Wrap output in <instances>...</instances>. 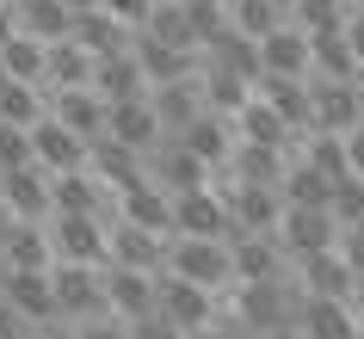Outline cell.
<instances>
[{
    "label": "cell",
    "mask_w": 364,
    "mask_h": 339,
    "mask_svg": "<svg viewBox=\"0 0 364 339\" xmlns=\"http://www.w3.org/2000/svg\"><path fill=\"white\" fill-rule=\"evenodd\" d=\"M259 62H266V75L309 80L315 75V38H309L303 25H284V31H272V38L259 43Z\"/></svg>",
    "instance_id": "cell-17"
},
{
    "label": "cell",
    "mask_w": 364,
    "mask_h": 339,
    "mask_svg": "<svg viewBox=\"0 0 364 339\" xmlns=\"http://www.w3.org/2000/svg\"><path fill=\"white\" fill-rule=\"evenodd\" d=\"M284 204H309V210H327V198H333V179H327L321 167H309L303 154L290 161V173H284Z\"/></svg>",
    "instance_id": "cell-40"
},
{
    "label": "cell",
    "mask_w": 364,
    "mask_h": 339,
    "mask_svg": "<svg viewBox=\"0 0 364 339\" xmlns=\"http://www.w3.org/2000/svg\"><path fill=\"white\" fill-rule=\"evenodd\" d=\"M13 271H50L56 265V247H50V222H13V241H6V259Z\"/></svg>",
    "instance_id": "cell-34"
},
{
    "label": "cell",
    "mask_w": 364,
    "mask_h": 339,
    "mask_svg": "<svg viewBox=\"0 0 364 339\" xmlns=\"http://www.w3.org/2000/svg\"><path fill=\"white\" fill-rule=\"evenodd\" d=\"M154 117H161V130L167 136H186L204 117V93H198V75L192 80H173V87H154Z\"/></svg>",
    "instance_id": "cell-28"
},
{
    "label": "cell",
    "mask_w": 364,
    "mask_h": 339,
    "mask_svg": "<svg viewBox=\"0 0 364 339\" xmlns=\"http://www.w3.org/2000/svg\"><path fill=\"white\" fill-rule=\"evenodd\" d=\"M266 339H309L303 327H278V333H266Z\"/></svg>",
    "instance_id": "cell-57"
},
{
    "label": "cell",
    "mask_w": 364,
    "mask_h": 339,
    "mask_svg": "<svg viewBox=\"0 0 364 339\" xmlns=\"http://www.w3.org/2000/svg\"><path fill=\"white\" fill-rule=\"evenodd\" d=\"M290 25H303L309 38L333 31V25H346V0H290Z\"/></svg>",
    "instance_id": "cell-44"
},
{
    "label": "cell",
    "mask_w": 364,
    "mask_h": 339,
    "mask_svg": "<svg viewBox=\"0 0 364 339\" xmlns=\"http://www.w3.org/2000/svg\"><path fill=\"white\" fill-rule=\"evenodd\" d=\"M309 99H315V130H327V136H352L364 124V105H358V87L352 80L309 75Z\"/></svg>",
    "instance_id": "cell-11"
},
{
    "label": "cell",
    "mask_w": 364,
    "mask_h": 339,
    "mask_svg": "<svg viewBox=\"0 0 364 339\" xmlns=\"http://www.w3.org/2000/svg\"><path fill=\"white\" fill-rule=\"evenodd\" d=\"M75 43H87V50L105 62V56H130L136 31H130V25H117L112 13L99 6V13H80V19H75Z\"/></svg>",
    "instance_id": "cell-33"
},
{
    "label": "cell",
    "mask_w": 364,
    "mask_h": 339,
    "mask_svg": "<svg viewBox=\"0 0 364 339\" xmlns=\"http://www.w3.org/2000/svg\"><path fill=\"white\" fill-rule=\"evenodd\" d=\"M229 253H235V284H266V278H284V241L278 235H229Z\"/></svg>",
    "instance_id": "cell-15"
},
{
    "label": "cell",
    "mask_w": 364,
    "mask_h": 339,
    "mask_svg": "<svg viewBox=\"0 0 364 339\" xmlns=\"http://www.w3.org/2000/svg\"><path fill=\"white\" fill-rule=\"evenodd\" d=\"M327 210H333V222H340V228H364V179H358V173L333 179V198H327Z\"/></svg>",
    "instance_id": "cell-43"
},
{
    "label": "cell",
    "mask_w": 364,
    "mask_h": 339,
    "mask_svg": "<svg viewBox=\"0 0 364 339\" xmlns=\"http://www.w3.org/2000/svg\"><path fill=\"white\" fill-rule=\"evenodd\" d=\"M0 210L6 216H19V222H50V173L31 161V167H13L0 173Z\"/></svg>",
    "instance_id": "cell-12"
},
{
    "label": "cell",
    "mask_w": 364,
    "mask_h": 339,
    "mask_svg": "<svg viewBox=\"0 0 364 339\" xmlns=\"http://www.w3.org/2000/svg\"><path fill=\"white\" fill-rule=\"evenodd\" d=\"M50 216H99V222H117V191L99 179V173H50Z\"/></svg>",
    "instance_id": "cell-6"
},
{
    "label": "cell",
    "mask_w": 364,
    "mask_h": 339,
    "mask_svg": "<svg viewBox=\"0 0 364 339\" xmlns=\"http://www.w3.org/2000/svg\"><path fill=\"white\" fill-rule=\"evenodd\" d=\"M179 142H186V149H192L198 161L210 167V179H216V173H223V167L235 161V149H241V130H235V117H216V112H204V117L192 124V130L179 136Z\"/></svg>",
    "instance_id": "cell-20"
},
{
    "label": "cell",
    "mask_w": 364,
    "mask_h": 339,
    "mask_svg": "<svg viewBox=\"0 0 364 339\" xmlns=\"http://www.w3.org/2000/svg\"><path fill=\"white\" fill-rule=\"evenodd\" d=\"M235 130H241V142H259V149H284V154H296V149H303V136L290 130L284 117H278V105H266L259 93H253L247 105H241Z\"/></svg>",
    "instance_id": "cell-22"
},
{
    "label": "cell",
    "mask_w": 364,
    "mask_h": 339,
    "mask_svg": "<svg viewBox=\"0 0 364 339\" xmlns=\"http://www.w3.org/2000/svg\"><path fill=\"white\" fill-rule=\"evenodd\" d=\"M93 93L105 99V105H124V99H149V80H142L136 56H105L93 68Z\"/></svg>",
    "instance_id": "cell-35"
},
{
    "label": "cell",
    "mask_w": 364,
    "mask_h": 339,
    "mask_svg": "<svg viewBox=\"0 0 364 339\" xmlns=\"http://www.w3.org/2000/svg\"><path fill=\"white\" fill-rule=\"evenodd\" d=\"M68 339H136L130 333V321H117V315H99V321H80Z\"/></svg>",
    "instance_id": "cell-46"
},
{
    "label": "cell",
    "mask_w": 364,
    "mask_h": 339,
    "mask_svg": "<svg viewBox=\"0 0 364 339\" xmlns=\"http://www.w3.org/2000/svg\"><path fill=\"white\" fill-rule=\"evenodd\" d=\"M0 6H13V0H0Z\"/></svg>",
    "instance_id": "cell-61"
},
{
    "label": "cell",
    "mask_w": 364,
    "mask_h": 339,
    "mask_svg": "<svg viewBox=\"0 0 364 339\" xmlns=\"http://www.w3.org/2000/svg\"><path fill=\"white\" fill-rule=\"evenodd\" d=\"M198 93H204V112L216 117H241V105L253 99V87L241 75H229V68H216L210 56H204V68H198Z\"/></svg>",
    "instance_id": "cell-30"
},
{
    "label": "cell",
    "mask_w": 364,
    "mask_h": 339,
    "mask_svg": "<svg viewBox=\"0 0 364 339\" xmlns=\"http://www.w3.org/2000/svg\"><path fill=\"white\" fill-rule=\"evenodd\" d=\"M38 154H31V130H19V124H0V173L13 167H31Z\"/></svg>",
    "instance_id": "cell-45"
},
{
    "label": "cell",
    "mask_w": 364,
    "mask_h": 339,
    "mask_svg": "<svg viewBox=\"0 0 364 339\" xmlns=\"http://www.w3.org/2000/svg\"><path fill=\"white\" fill-rule=\"evenodd\" d=\"M210 185L223 191V204H229L235 235H278V222H284V191L241 185V179H210Z\"/></svg>",
    "instance_id": "cell-5"
},
{
    "label": "cell",
    "mask_w": 364,
    "mask_h": 339,
    "mask_svg": "<svg viewBox=\"0 0 364 339\" xmlns=\"http://www.w3.org/2000/svg\"><path fill=\"white\" fill-rule=\"evenodd\" d=\"M340 253H346V265H352L358 284H364V228H340Z\"/></svg>",
    "instance_id": "cell-49"
},
{
    "label": "cell",
    "mask_w": 364,
    "mask_h": 339,
    "mask_svg": "<svg viewBox=\"0 0 364 339\" xmlns=\"http://www.w3.org/2000/svg\"><path fill=\"white\" fill-rule=\"evenodd\" d=\"M142 173H149V179H154L161 191H173V198H179V191L210 185V167H204V161H198V154L186 149L179 136H161V142H154V149L142 154Z\"/></svg>",
    "instance_id": "cell-9"
},
{
    "label": "cell",
    "mask_w": 364,
    "mask_h": 339,
    "mask_svg": "<svg viewBox=\"0 0 364 339\" xmlns=\"http://www.w3.org/2000/svg\"><path fill=\"white\" fill-rule=\"evenodd\" d=\"M62 6H68V13H75V19H80V13H99L105 0H62Z\"/></svg>",
    "instance_id": "cell-56"
},
{
    "label": "cell",
    "mask_w": 364,
    "mask_h": 339,
    "mask_svg": "<svg viewBox=\"0 0 364 339\" xmlns=\"http://www.w3.org/2000/svg\"><path fill=\"white\" fill-rule=\"evenodd\" d=\"M50 247L62 265H112V222L99 216H50Z\"/></svg>",
    "instance_id": "cell-7"
},
{
    "label": "cell",
    "mask_w": 364,
    "mask_h": 339,
    "mask_svg": "<svg viewBox=\"0 0 364 339\" xmlns=\"http://www.w3.org/2000/svg\"><path fill=\"white\" fill-rule=\"evenodd\" d=\"M167 271H179V278L204 284V290H235V253L229 241H198V235H173L167 241Z\"/></svg>",
    "instance_id": "cell-3"
},
{
    "label": "cell",
    "mask_w": 364,
    "mask_h": 339,
    "mask_svg": "<svg viewBox=\"0 0 364 339\" xmlns=\"http://www.w3.org/2000/svg\"><path fill=\"white\" fill-rule=\"evenodd\" d=\"M87 173H99L112 191H130V185H142V179H149V173H142V154L124 149L117 136H99L93 149H87Z\"/></svg>",
    "instance_id": "cell-26"
},
{
    "label": "cell",
    "mask_w": 364,
    "mask_h": 339,
    "mask_svg": "<svg viewBox=\"0 0 364 339\" xmlns=\"http://www.w3.org/2000/svg\"><path fill=\"white\" fill-rule=\"evenodd\" d=\"M154 315L173 321L179 333H204L216 315H223V296L204 290V284L179 278V271H161V290H154Z\"/></svg>",
    "instance_id": "cell-4"
},
{
    "label": "cell",
    "mask_w": 364,
    "mask_h": 339,
    "mask_svg": "<svg viewBox=\"0 0 364 339\" xmlns=\"http://www.w3.org/2000/svg\"><path fill=\"white\" fill-rule=\"evenodd\" d=\"M31 154H38L43 173H80L87 167V142L68 124H56V117H43L38 130H31Z\"/></svg>",
    "instance_id": "cell-21"
},
{
    "label": "cell",
    "mask_w": 364,
    "mask_h": 339,
    "mask_svg": "<svg viewBox=\"0 0 364 339\" xmlns=\"http://www.w3.org/2000/svg\"><path fill=\"white\" fill-rule=\"evenodd\" d=\"M278 241H284L290 265H296V259H315V253H333V247H340V222H333V210L284 204V222H278Z\"/></svg>",
    "instance_id": "cell-8"
},
{
    "label": "cell",
    "mask_w": 364,
    "mask_h": 339,
    "mask_svg": "<svg viewBox=\"0 0 364 339\" xmlns=\"http://www.w3.org/2000/svg\"><path fill=\"white\" fill-rule=\"evenodd\" d=\"M358 339H364V327H358Z\"/></svg>",
    "instance_id": "cell-62"
},
{
    "label": "cell",
    "mask_w": 364,
    "mask_h": 339,
    "mask_svg": "<svg viewBox=\"0 0 364 339\" xmlns=\"http://www.w3.org/2000/svg\"><path fill=\"white\" fill-rule=\"evenodd\" d=\"M358 105H364V80H358Z\"/></svg>",
    "instance_id": "cell-60"
},
{
    "label": "cell",
    "mask_w": 364,
    "mask_h": 339,
    "mask_svg": "<svg viewBox=\"0 0 364 339\" xmlns=\"http://www.w3.org/2000/svg\"><path fill=\"white\" fill-rule=\"evenodd\" d=\"M204 56H210L216 68H229V75H241L247 87H259V80H266V62H259V43H253V38H241V31H229L223 43H210Z\"/></svg>",
    "instance_id": "cell-38"
},
{
    "label": "cell",
    "mask_w": 364,
    "mask_h": 339,
    "mask_svg": "<svg viewBox=\"0 0 364 339\" xmlns=\"http://www.w3.org/2000/svg\"><path fill=\"white\" fill-rule=\"evenodd\" d=\"M290 161H296V154H284V149H259V142H241V149H235V161L223 173H216V179H241V185H284V173H290Z\"/></svg>",
    "instance_id": "cell-23"
},
{
    "label": "cell",
    "mask_w": 364,
    "mask_h": 339,
    "mask_svg": "<svg viewBox=\"0 0 364 339\" xmlns=\"http://www.w3.org/2000/svg\"><path fill=\"white\" fill-rule=\"evenodd\" d=\"M167 241L173 235H154V228H136L117 216L112 222V265H130V271H167Z\"/></svg>",
    "instance_id": "cell-19"
},
{
    "label": "cell",
    "mask_w": 364,
    "mask_h": 339,
    "mask_svg": "<svg viewBox=\"0 0 364 339\" xmlns=\"http://www.w3.org/2000/svg\"><path fill=\"white\" fill-rule=\"evenodd\" d=\"M105 13H112L117 25H130V31H142V25L154 19V0H105Z\"/></svg>",
    "instance_id": "cell-47"
},
{
    "label": "cell",
    "mask_w": 364,
    "mask_h": 339,
    "mask_svg": "<svg viewBox=\"0 0 364 339\" xmlns=\"http://www.w3.org/2000/svg\"><path fill=\"white\" fill-rule=\"evenodd\" d=\"M192 339H253V333H247V327H241V321L229 315V308H223V315H216L210 327H204V333H192Z\"/></svg>",
    "instance_id": "cell-50"
},
{
    "label": "cell",
    "mask_w": 364,
    "mask_h": 339,
    "mask_svg": "<svg viewBox=\"0 0 364 339\" xmlns=\"http://www.w3.org/2000/svg\"><path fill=\"white\" fill-rule=\"evenodd\" d=\"M346 38H352V56L364 62V6H358V13H346Z\"/></svg>",
    "instance_id": "cell-53"
},
{
    "label": "cell",
    "mask_w": 364,
    "mask_h": 339,
    "mask_svg": "<svg viewBox=\"0 0 364 339\" xmlns=\"http://www.w3.org/2000/svg\"><path fill=\"white\" fill-rule=\"evenodd\" d=\"M6 38H19V13H13V6H0V43Z\"/></svg>",
    "instance_id": "cell-54"
},
{
    "label": "cell",
    "mask_w": 364,
    "mask_h": 339,
    "mask_svg": "<svg viewBox=\"0 0 364 339\" xmlns=\"http://www.w3.org/2000/svg\"><path fill=\"white\" fill-rule=\"evenodd\" d=\"M43 62H50V43L25 38V31L0 43V75H13V80H31V87H43Z\"/></svg>",
    "instance_id": "cell-39"
},
{
    "label": "cell",
    "mask_w": 364,
    "mask_h": 339,
    "mask_svg": "<svg viewBox=\"0 0 364 339\" xmlns=\"http://www.w3.org/2000/svg\"><path fill=\"white\" fill-rule=\"evenodd\" d=\"M315 75H327V80H352V87L364 80V62L352 56L346 25H333V31H315Z\"/></svg>",
    "instance_id": "cell-36"
},
{
    "label": "cell",
    "mask_w": 364,
    "mask_h": 339,
    "mask_svg": "<svg viewBox=\"0 0 364 339\" xmlns=\"http://www.w3.org/2000/svg\"><path fill=\"white\" fill-rule=\"evenodd\" d=\"M229 13H235V31H241V38L266 43L272 31L290 25V0H229Z\"/></svg>",
    "instance_id": "cell-37"
},
{
    "label": "cell",
    "mask_w": 364,
    "mask_h": 339,
    "mask_svg": "<svg viewBox=\"0 0 364 339\" xmlns=\"http://www.w3.org/2000/svg\"><path fill=\"white\" fill-rule=\"evenodd\" d=\"M130 333H136V339H192V333H179V327H173V321H161V315H149V321H136Z\"/></svg>",
    "instance_id": "cell-51"
},
{
    "label": "cell",
    "mask_w": 364,
    "mask_h": 339,
    "mask_svg": "<svg viewBox=\"0 0 364 339\" xmlns=\"http://www.w3.org/2000/svg\"><path fill=\"white\" fill-rule=\"evenodd\" d=\"M38 339H68V333H38Z\"/></svg>",
    "instance_id": "cell-58"
},
{
    "label": "cell",
    "mask_w": 364,
    "mask_h": 339,
    "mask_svg": "<svg viewBox=\"0 0 364 339\" xmlns=\"http://www.w3.org/2000/svg\"><path fill=\"white\" fill-rule=\"evenodd\" d=\"M50 117L56 124H68V130L93 149L99 136H105V117H112V105L93 93V87H68V93H50Z\"/></svg>",
    "instance_id": "cell-18"
},
{
    "label": "cell",
    "mask_w": 364,
    "mask_h": 339,
    "mask_svg": "<svg viewBox=\"0 0 364 339\" xmlns=\"http://www.w3.org/2000/svg\"><path fill=\"white\" fill-rule=\"evenodd\" d=\"M154 290H161V271H130V265H105V302H112L117 321H149L154 315Z\"/></svg>",
    "instance_id": "cell-13"
},
{
    "label": "cell",
    "mask_w": 364,
    "mask_h": 339,
    "mask_svg": "<svg viewBox=\"0 0 364 339\" xmlns=\"http://www.w3.org/2000/svg\"><path fill=\"white\" fill-rule=\"evenodd\" d=\"M0 339H38V327H31V321H25L6 296H0Z\"/></svg>",
    "instance_id": "cell-48"
},
{
    "label": "cell",
    "mask_w": 364,
    "mask_h": 339,
    "mask_svg": "<svg viewBox=\"0 0 364 339\" xmlns=\"http://www.w3.org/2000/svg\"><path fill=\"white\" fill-rule=\"evenodd\" d=\"M117 216L136 228H154V235H173V191H161L154 179H142V185L117 191Z\"/></svg>",
    "instance_id": "cell-27"
},
{
    "label": "cell",
    "mask_w": 364,
    "mask_h": 339,
    "mask_svg": "<svg viewBox=\"0 0 364 339\" xmlns=\"http://www.w3.org/2000/svg\"><path fill=\"white\" fill-rule=\"evenodd\" d=\"M290 278H296L303 296H333V302H352V290H358V271L346 265L340 247H333V253H315V259H296Z\"/></svg>",
    "instance_id": "cell-14"
},
{
    "label": "cell",
    "mask_w": 364,
    "mask_h": 339,
    "mask_svg": "<svg viewBox=\"0 0 364 339\" xmlns=\"http://www.w3.org/2000/svg\"><path fill=\"white\" fill-rule=\"evenodd\" d=\"M130 56H136V68H142V80H149V93H154V87H173V80H192L198 68H204V56L167 50V43H161V38H149V31H136Z\"/></svg>",
    "instance_id": "cell-16"
},
{
    "label": "cell",
    "mask_w": 364,
    "mask_h": 339,
    "mask_svg": "<svg viewBox=\"0 0 364 339\" xmlns=\"http://www.w3.org/2000/svg\"><path fill=\"white\" fill-rule=\"evenodd\" d=\"M149 38H161L167 50H186V56H204L198 50V38H192V25H186V6H154V19L142 25Z\"/></svg>",
    "instance_id": "cell-42"
},
{
    "label": "cell",
    "mask_w": 364,
    "mask_h": 339,
    "mask_svg": "<svg viewBox=\"0 0 364 339\" xmlns=\"http://www.w3.org/2000/svg\"><path fill=\"white\" fill-rule=\"evenodd\" d=\"M13 13H19V31L38 43H62L75 38V13L62 6V0H13Z\"/></svg>",
    "instance_id": "cell-31"
},
{
    "label": "cell",
    "mask_w": 364,
    "mask_h": 339,
    "mask_svg": "<svg viewBox=\"0 0 364 339\" xmlns=\"http://www.w3.org/2000/svg\"><path fill=\"white\" fill-rule=\"evenodd\" d=\"M154 6H179V0H154Z\"/></svg>",
    "instance_id": "cell-59"
},
{
    "label": "cell",
    "mask_w": 364,
    "mask_h": 339,
    "mask_svg": "<svg viewBox=\"0 0 364 339\" xmlns=\"http://www.w3.org/2000/svg\"><path fill=\"white\" fill-rule=\"evenodd\" d=\"M93 68H99V56L87 50V43H75V38L50 43V62H43V93H68V87H93Z\"/></svg>",
    "instance_id": "cell-25"
},
{
    "label": "cell",
    "mask_w": 364,
    "mask_h": 339,
    "mask_svg": "<svg viewBox=\"0 0 364 339\" xmlns=\"http://www.w3.org/2000/svg\"><path fill=\"white\" fill-rule=\"evenodd\" d=\"M296 327H303L309 339H358V315H352V302H333V296H303Z\"/></svg>",
    "instance_id": "cell-29"
},
{
    "label": "cell",
    "mask_w": 364,
    "mask_h": 339,
    "mask_svg": "<svg viewBox=\"0 0 364 339\" xmlns=\"http://www.w3.org/2000/svg\"><path fill=\"white\" fill-rule=\"evenodd\" d=\"M43 117H50V93H43V87H31V80H13V75H0V124L38 130Z\"/></svg>",
    "instance_id": "cell-32"
},
{
    "label": "cell",
    "mask_w": 364,
    "mask_h": 339,
    "mask_svg": "<svg viewBox=\"0 0 364 339\" xmlns=\"http://www.w3.org/2000/svg\"><path fill=\"white\" fill-rule=\"evenodd\" d=\"M173 235H198V241H229L235 222H229V204L216 185H198V191H179L173 198Z\"/></svg>",
    "instance_id": "cell-10"
},
{
    "label": "cell",
    "mask_w": 364,
    "mask_h": 339,
    "mask_svg": "<svg viewBox=\"0 0 364 339\" xmlns=\"http://www.w3.org/2000/svg\"><path fill=\"white\" fill-rule=\"evenodd\" d=\"M346 167H352V173L364 179V124H358L352 136H346Z\"/></svg>",
    "instance_id": "cell-52"
},
{
    "label": "cell",
    "mask_w": 364,
    "mask_h": 339,
    "mask_svg": "<svg viewBox=\"0 0 364 339\" xmlns=\"http://www.w3.org/2000/svg\"><path fill=\"white\" fill-rule=\"evenodd\" d=\"M105 136H117L124 149L149 154L154 142H161V117H154V99H124V105H112V117H105Z\"/></svg>",
    "instance_id": "cell-24"
},
{
    "label": "cell",
    "mask_w": 364,
    "mask_h": 339,
    "mask_svg": "<svg viewBox=\"0 0 364 339\" xmlns=\"http://www.w3.org/2000/svg\"><path fill=\"white\" fill-rule=\"evenodd\" d=\"M223 308H229L253 339H266V333H278V327H296L303 290H296V278L284 271V278H266V284H235V290H223Z\"/></svg>",
    "instance_id": "cell-1"
},
{
    "label": "cell",
    "mask_w": 364,
    "mask_h": 339,
    "mask_svg": "<svg viewBox=\"0 0 364 339\" xmlns=\"http://www.w3.org/2000/svg\"><path fill=\"white\" fill-rule=\"evenodd\" d=\"M13 222H19V216H6V210H0V259H6V241H13Z\"/></svg>",
    "instance_id": "cell-55"
},
{
    "label": "cell",
    "mask_w": 364,
    "mask_h": 339,
    "mask_svg": "<svg viewBox=\"0 0 364 339\" xmlns=\"http://www.w3.org/2000/svg\"><path fill=\"white\" fill-rule=\"evenodd\" d=\"M186 6V25H192V38L198 50H210V43H223L235 31V13H229V0H179Z\"/></svg>",
    "instance_id": "cell-41"
},
{
    "label": "cell",
    "mask_w": 364,
    "mask_h": 339,
    "mask_svg": "<svg viewBox=\"0 0 364 339\" xmlns=\"http://www.w3.org/2000/svg\"><path fill=\"white\" fill-rule=\"evenodd\" d=\"M50 290H56V315L68 327L80 321H99L112 315V302H105V265H50Z\"/></svg>",
    "instance_id": "cell-2"
}]
</instances>
